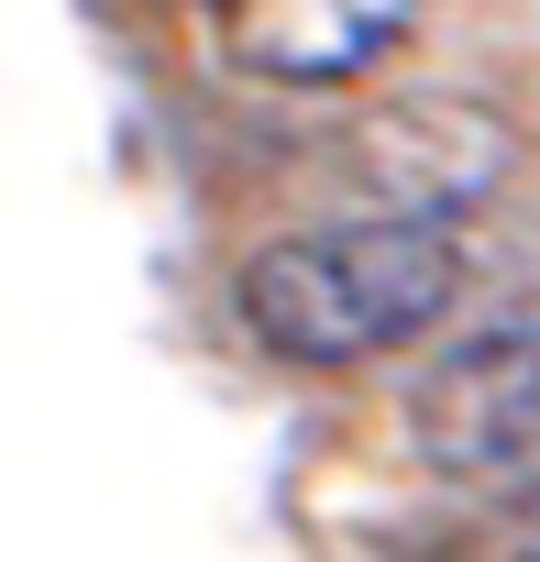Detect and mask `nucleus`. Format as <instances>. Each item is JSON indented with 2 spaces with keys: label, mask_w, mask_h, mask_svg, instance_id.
<instances>
[{
  "label": "nucleus",
  "mask_w": 540,
  "mask_h": 562,
  "mask_svg": "<svg viewBox=\"0 0 540 562\" xmlns=\"http://www.w3.org/2000/svg\"><path fill=\"white\" fill-rule=\"evenodd\" d=\"M474 562H540V474L496 496V518H485V540H474Z\"/></svg>",
  "instance_id": "obj_4"
},
{
  "label": "nucleus",
  "mask_w": 540,
  "mask_h": 562,
  "mask_svg": "<svg viewBox=\"0 0 540 562\" xmlns=\"http://www.w3.org/2000/svg\"><path fill=\"white\" fill-rule=\"evenodd\" d=\"M430 0H199L210 56L265 89V100H331L364 89L408 34H419Z\"/></svg>",
  "instance_id": "obj_3"
},
{
  "label": "nucleus",
  "mask_w": 540,
  "mask_h": 562,
  "mask_svg": "<svg viewBox=\"0 0 540 562\" xmlns=\"http://www.w3.org/2000/svg\"><path fill=\"white\" fill-rule=\"evenodd\" d=\"M463 288H474V243H463L452 221L331 210V221H310V232L254 243L243 276H232V310H243V331L277 353V364L353 375V364L419 353V342L452 321Z\"/></svg>",
  "instance_id": "obj_1"
},
{
  "label": "nucleus",
  "mask_w": 540,
  "mask_h": 562,
  "mask_svg": "<svg viewBox=\"0 0 540 562\" xmlns=\"http://www.w3.org/2000/svg\"><path fill=\"white\" fill-rule=\"evenodd\" d=\"M397 441L419 474L485 485V496L540 474V288L419 353V375L397 397Z\"/></svg>",
  "instance_id": "obj_2"
}]
</instances>
